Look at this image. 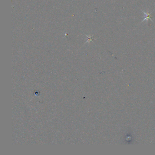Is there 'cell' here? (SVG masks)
<instances>
[{"label": "cell", "mask_w": 155, "mask_h": 155, "mask_svg": "<svg viewBox=\"0 0 155 155\" xmlns=\"http://www.w3.org/2000/svg\"><path fill=\"white\" fill-rule=\"evenodd\" d=\"M142 12L144 13L145 15V17L144 18V19H143V21H141V22H143V21H148L149 19L151 21H153L151 20V18L152 17V16H151V14L150 13H148V12H145V11H142Z\"/></svg>", "instance_id": "1"}]
</instances>
